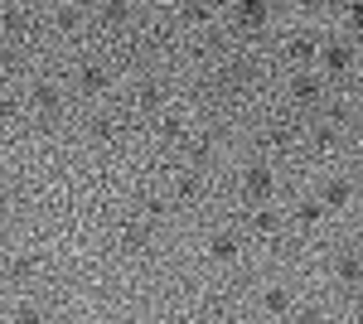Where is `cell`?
<instances>
[{
  "instance_id": "cell-16",
  "label": "cell",
  "mask_w": 363,
  "mask_h": 324,
  "mask_svg": "<svg viewBox=\"0 0 363 324\" xmlns=\"http://www.w3.org/2000/svg\"><path fill=\"white\" fill-rule=\"evenodd\" d=\"M179 199H199V174H184V179H179Z\"/></svg>"
},
{
  "instance_id": "cell-9",
  "label": "cell",
  "mask_w": 363,
  "mask_h": 324,
  "mask_svg": "<svg viewBox=\"0 0 363 324\" xmlns=\"http://www.w3.org/2000/svg\"><path fill=\"white\" fill-rule=\"evenodd\" d=\"M126 15H131V5H126V0H102V20H107V25H121Z\"/></svg>"
},
{
  "instance_id": "cell-21",
  "label": "cell",
  "mask_w": 363,
  "mask_h": 324,
  "mask_svg": "<svg viewBox=\"0 0 363 324\" xmlns=\"http://www.w3.org/2000/svg\"><path fill=\"white\" fill-rule=\"evenodd\" d=\"M189 155H194V164H208L213 150H208V140H194V145H189Z\"/></svg>"
},
{
  "instance_id": "cell-25",
  "label": "cell",
  "mask_w": 363,
  "mask_h": 324,
  "mask_svg": "<svg viewBox=\"0 0 363 324\" xmlns=\"http://www.w3.org/2000/svg\"><path fill=\"white\" fill-rule=\"evenodd\" d=\"M296 5H301V10H315V5H320V0H296Z\"/></svg>"
},
{
  "instance_id": "cell-26",
  "label": "cell",
  "mask_w": 363,
  "mask_h": 324,
  "mask_svg": "<svg viewBox=\"0 0 363 324\" xmlns=\"http://www.w3.org/2000/svg\"><path fill=\"white\" fill-rule=\"evenodd\" d=\"M5 58H10V49H5V39H0V63H5Z\"/></svg>"
},
{
  "instance_id": "cell-19",
  "label": "cell",
  "mask_w": 363,
  "mask_h": 324,
  "mask_svg": "<svg viewBox=\"0 0 363 324\" xmlns=\"http://www.w3.org/2000/svg\"><path fill=\"white\" fill-rule=\"evenodd\" d=\"M34 267H39L34 257H15V262H10V271H15V276H34Z\"/></svg>"
},
{
  "instance_id": "cell-11",
  "label": "cell",
  "mask_w": 363,
  "mask_h": 324,
  "mask_svg": "<svg viewBox=\"0 0 363 324\" xmlns=\"http://www.w3.org/2000/svg\"><path fill=\"white\" fill-rule=\"evenodd\" d=\"M339 281H363V262L359 257H339Z\"/></svg>"
},
{
  "instance_id": "cell-12",
  "label": "cell",
  "mask_w": 363,
  "mask_h": 324,
  "mask_svg": "<svg viewBox=\"0 0 363 324\" xmlns=\"http://www.w3.org/2000/svg\"><path fill=\"white\" fill-rule=\"evenodd\" d=\"M286 54L296 58V63H310V58H315V44H310V39H291V49H286Z\"/></svg>"
},
{
  "instance_id": "cell-1",
  "label": "cell",
  "mask_w": 363,
  "mask_h": 324,
  "mask_svg": "<svg viewBox=\"0 0 363 324\" xmlns=\"http://www.w3.org/2000/svg\"><path fill=\"white\" fill-rule=\"evenodd\" d=\"M272 189H277V174L267 164H252L247 174H242V199H252V203H262Z\"/></svg>"
},
{
  "instance_id": "cell-6",
  "label": "cell",
  "mask_w": 363,
  "mask_h": 324,
  "mask_svg": "<svg viewBox=\"0 0 363 324\" xmlns=\"http://www.w3.org/2000/svg\"><path fill=\"white\" fill-rule=\"evenodd\" d=\"M208 257H218V262H233V257H238V238H233V233H218V238L208 242Z\"/></svg>"
},
{
  "instance_id": "cell-3",
  "label": "cell",
  "mask_w": 363,
  "mask_h": 324,
  "mask_svg": "<svg viewBox=\"0 0 363 324\" xmlns=\"http://www.w3.org/2000/svg\"><path fill=\"white\" fill-rule=\"evenodd\" d=\"M291 97H296V102H315V97H320V78H315V73H296V78H291Z\"/></svg>"
},
{
  "instance_id": "cell-5",
  "label": "cell",
  "mask_w": 363,
  "mask_h": 324,
  "mask_svg": "<svg viewBox=\"0 0 363 324\" xmlns=\"http://www.w3.org/2000/svg\"><path fill=\"white\" fill-rule=\"evenodd\" d=\"M291 305H296V300H291V291H267V296H262V310H267V315H291Z\"/></svg>"
},
{
  "instance_id": "cell-15",
  "label": "cell",
  "mask_w": 363,
  "mask_h": 324,
  "mask_svg": "<svg viewBox=\"0 0 363 324\" xmlns=\"http://www.w3.org/2000/svg\"><path fill=\"white\" fill-rule=\"evenodd\" d=\"M160 135H165V140H179V135H184V121H179V116H165V121H160Z\"/></svg>"
},
{
  "instance_id": "cell-24",
  "label": "cell",
  "mask_w": 363,
  "mask_h": 324,
  "mask_svg": "<svg viewBox=\"0 0 363 324\" xmlns=\"http://www.w3.org/2000/svg\"><path fill=\"white\" fill-rule=\"evenodd\" d=\"M349 20H354V25L363 29V0H354V5H349Z\"/></svg>"
},
{
  "instance_id": "cell-14",
  "label": "cell",
  "mask_w": 363,
  "mask_h": 324,
  "mask_svg": "<svg viewBox=\"0 0 363 324\" xmlns=\"http://www.w3.org/2000/svg\"><path fill=\"white\" fill-rule=\"evenodd\" d=\"M184 20H189V25H203V20H208V5H203V0H189V5H184Z\"/></svg>"
},
{
  "instance_id": "cell-7",
  "label": "cell",
  "mask_w": 363,
  "mask_h": 324,
  "mask_svg": "<svg viewBox=\"0 0 363 324\" xmlns=\"http://www.w3.org/2000/svg\"><path fill=\"white\" fill-rule=\"evenodd\" d=\"M78 87H83V92H102V87H107V68H83V73H78Z\"/></svg>"
},
{
  "instance_id": "cell-13",
  "label": "cell",
  "mask_w": 363,
  "mask_h": 324,
  "mask_svg": "<svg viewBox=\"0 0 363 324\" xmlns=\"http://www.w3.org/2000/svg\"><path fill=\"white\" fill-rule=\"evenodd\" d=\"M34 107H44V111L58 107V92L49 87V82H39V87H34Z\"/></svg>"
},
{
  "instance_id": "cell-4",
  "label": "cell",
  "mask_w": 363,
  "mask_h": 324,
  "mask_svg": "<svg viewBox=\"0 0 363 324\" xmlns=\"http://www.w3.org/2000/svg\"><path fill=\"white\" fill-rule=\"evenodd\" d=\"M320 58H325V68H330V73H344V68L354 63V54H349L344 44H325V49H320Z\"/></svg>"
},
{
  "instance_id": "cell-20",
  "label": "cell",
  "mask_w": 363,
  "mask_h": 324,
  "mask_svg": "<svg viewBox=\"0 0 363 324\" xmlns=\"http://www.w3.org/2000/svg\"><path fill=\"white\" fill-rule=\"evenodd\" d=\"M277 228H281L277 213H257V233H277Z\"/></svg>"
},
{
  "instance_id": "cell-23",
  "label": "cell",
  "mask_w": 363,
  "mask_h": 324,
  "mask_svg": "<svg viewBox=\"0 0 363 324\" xmlns=\"http://www.w3.org/2000/svg\"><path fill=\"white\" fill-rule=\"evenodd\" d=\"M228 73H233V78H228V82H233V87H242V82H247V68H242V63H233Z\"/></svg>"
},
{
  "instance_id": "cell-10",
  "label": "cell",
  "mask_w": 363,
  "mask_h": 324,
  "mask_svg": "<svg viewBox=\"0 0 363 324\" xmlns=\"http://www.w3.org/2000/svg\"><path fill=\"white\" fill-rule=\"evenodd\" d=\"M145 242H150L145 228H126V233H121V247H126V252H145Z\"/></svg>"
},
{
  "instance_id": "cell-2",
  "label": "cell",
  "mask_w": 363,
  "mask_h": 324,
  "mask_svg": "<svg viewBox=\"0 0 363 324\" xmlns=\"http://www.w3.org/2000/svg\"><path fill=\"white\" fill-rule=\"evenodd\" d=\"M238 25L242 29H262L267 25V0H238Z\"/></svg>"
},
{
  "instance_id": "cell-17",
  "label": "cell",
  "mask_w": 363,
  "mask_h": 324,
  "mask_svg": "<svg viewBox=\"0 0 363 324\" xmlns=\"http://www.w3.org/2000/svg\"><path fill=\"white\" fill-rule=\"evenodd\" d=\"M140 107H160V87H155V82L140 87Z\"/></svg>"
},
{
  "instance_id": "cell-22",
  "label": "cell",
  "mask_w": 363,
  "mask_h": 324,
  "mask_svg": "<svg viewBox=\"0 0 363 324\" xmlns=\"http://www.w3.org/2000/svg\"><path fill=\"white\" fill-rule=\"evenodd\" d=\"M58 29H78V10H58Z\"/></svg>"
},
{
  "instance_id": "cell-18",
  "label": "cell",
  "mask_w": 363,
  "mask_h": 324,
  "mask_svg": "<svg viewBox=\"0 0 363 324\" xmlns=\"http://www.w3.org/2000/svg\"><path fill=\"white\" fill-rule=\"evenodd\" d=\"M320 213H325V203H301V223H320Z\"/></svg>"
},
{
  "instance_id": "cell-8",
  "label": "cell",
  "mask_w": 363,
  "mask_h": 324,
  "mask_svg": "<svg viewBox=\"0 0 363 324\" xmlns=\"http://www.w3.org/2000/svg\"><path fill=\"white\" fill-rule=\"evenodd\" d=\"M325 203H330V208H344V203H349V184H344V179H330V184H325Z\"/></svg>"
}]
</instances>
